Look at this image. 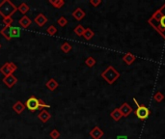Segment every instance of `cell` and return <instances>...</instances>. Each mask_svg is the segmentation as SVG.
Masks as SVG:
<instances>
[{
	"label": "cell",
	"mask_w": 165,
	"mask_h": 139,
	"mask_svg": "<svg viewBox=\"0 0 165 139\" xmlns=\"http://www.w3.org/2000/svg\"><path fill=\"white\" fill-rule=\"evenodd\" d=\"M149 22L157 30V32L163 35V31H165V14H163V8L158 10L149 20Z\"/></svg>",
	"instance_id": "obj_1"
},
{
	"label": "cell",
	"mask_w": 165,
	"mask_h": 139,
	"mask_svg": "<svg viewBox=\"0 0 165 139\" xmlns=\"http://www.w3.org/2000/svg\"><path fill=\"white\" fill-rule=\"evenodd\" d=\"M18 11V7L10 1V0H3L0 2V15L2 18H12V15Z\"/></svg>",
	"instance_id": "obj_2"
},
{
	"label": "cell",
	"mask_w": 165,
	"mask_h": 139,
	"mask_svg": "<svg viewBox=\"0 0 165 139\" xmlns=\"http://www.w3.org/2000/svg\"><path fill=\"white\" fill-rule=\"evenodd\" d=\"M102 76L107 81L109 84H112L115 80L119 77V73L116 71L113 67H108L105 71L102 73Z\"/></svg>",
	"instance_id": "obj_3"
},
{
	"label": "cell",
	"mask_w": 165,
	"mask_h": 139,
	"mask_svg": "<svg viewBox=\"0 0 165 139\" xmlns=\"http://www.w3.org/2000/svg\"><path fill=\"white\" fill-rule=\"evenodd\" d=\"M133 101H134V103L137 105V108H136V110H135V114H136V116L139 118L140 120H142V121H144V120H146L148 117H149V115H150V110H149L146 106H144V105H140L139 103H138V101H137V100L135 99V98H133Z\"/></svg>",
	"instance_id": "obj_4"
},
{
	"label": "cell",
	"mask_w": 165,
	"mask_h": 139,
	"mask_svg": "<svg viewBox=\"0 0 165 139\" xmlns=\"http://www.w3.org/2000/svg\"><path fill=\"white\" fill-rule=\"evenodd\" d=\"M18 70V66L14 62H7L0 68V73L4 74V76H8L13 74Z\"/></svg>",
	"instance_id": "obj_5"
},
{
	"label": "cell",
	"mask_w": 165,
	"mask_h": 139,
	"mask_svg": "<svg viewBox=\"0 0 165 139\" xmlns=\"http://www.w3.org/2000/svg\"><path fill=\"white\" fill-rule=\"evenodd\" d=\"M25 107L28 108V110L31 112H35L36 110H39V99H37L34 96L29 98L26 100Z\"/></svg>",
	"instance_id": "obj_6"
},
{
	"label": "cell",
	"mask_w": 165,
	"mask_h": 139,
	"mask_svg": "<svg viewBox=\"0 0 165 139\" xmlns=\"http://www.w3.org/2000/svg\"><path fill=\"white\" fill-rule=\"evenodd\" d=\"M3 83L6 85V86L8 87V88H13L15 84L18 83V78L15 77L14 74H11V76H5L4 78H3Z\"/></svg>",
	"instance_id": "obj_7"
},
{
	"label": "cell",
	"mask_w": 165,
	"mask_h": 139,
	"mask_svg": "<svg viewBox=\"0 0 165 139\" xmlns=\"http://www.w3.org/2000/svg\"><path fill=\"white\" fill-rule=\"evenodd\" d=\"M47 20H49V19H47V18L45 17V15L42 13H40L35 17L34 22L37 24V26H39V27H42V26L45 25V23L47 22Z\"/></svg>",
	"instance_id": "obj_8"
},
{
	"label": "cell",
	"mask_w": 165,
	"mask_h": 139,
	"mask_svg": "<svg viewBox=\"0 0 165 139\" xmlns=\"http://www.w3.org/2000/svg\"><path fill=\"white\" fill-rule=\"evenodd\" d=\"M51 118V114L49 113L46 109L41 110V112L38 115V119L42 122V123H46L47 121H49Z\"/></svg>",
	"instance_id": "obj_9"
},
{
	"label": "cell",
	"mask_w": 165,
	"mask_h": 139,
	"mask_svg": "<svg viewBox=\"0 0 165 139\" xmlns=\"http://www.w3.org/2000/svg\"><path fill=\"white\" fill-rule=\"evenodd\" d=\"M103 135V131L99 129V127H95L94 129L90 131V136L93 139H100Z\"/></svg>",
	"instance_id": "obj_10"
},
{
	"label": "cell",
	"mask_w": 165,
	"mask_h": 139,
	"mask_svg": "<svg viewBox=\"0 0 165 139\" xmlns=\"http://www.w3.org/2000/svg\"><path fill=\"white\" fill-rule=\"evenodd\" d=\"M72 15L74 19H76V20H78V21H80L86 15H85V12H84V11H83L81 8H76V9L74 10L73 12L72 13Z\"/></svg>",
	"instance_id": "obj_11"
},
{
	"label": "cell",
	"mask_w": 165,
	"mask_h": 139,
	"mask_svg": "<svg viewBox=\"0 0 165 139\" xmlns=\"http://www.w3.org/2000/svg\"><path fill=\"white\" fill-rule=\"evenodd\" d=\"M19 25H20L23 29H26V28H28L29 26L31 25L32 20L27 17V15H23L22 18H20V19H19Z\"/></svg>",
	"instance_id": "obj_12"
},
{
	"label": "cell",
	"mask_w": 165,
	"mask_h": 139,
	"mask_svg": "<svg viewBox=\"0 0 165 139\" xmlns=\"http://www.w3.org/2000/svg\"><path fill=\"white\" fill-rule=\"evenodd\" d=\"M25 109V104L21 103L20 100H18L17 103H15L14 105H13V110L17 114H21L22 112L24 111Z\"/></svg>",
	"instance_id": "obj_13"
},
{
	"label": "cell",
	"mask_w": 165,
	"mask_h": 139,
	"mask_svg": "<svg viewBox=\"0 0 165 139\" xmlns=\"http://www.w3.org/2000/svg\"><path fill=\"white\" fill-rule=\"evenodd\" d=\"M0 33H1V35L5 39H6V41H8V42L12 41L13 38H12V35H11V27L4 26V27L1 29V31H0Z\"/></svg>",
	"instance_id": "obj_14"
},
{
	"label": "cell",
	"mask_w": 165,
	"mask_h": 139,
	"mask_svg": "<svg viewBox=\"0 0 165 139\" xmlns=\"http://www.w3.org/2000/svg\"><path fill=\"white\" fill-rule=\"evenodd\" d=\"M119 109H120V112H121L122 116H125V117L129 116L132 112V108L127 103H124Z\"/></svg>",
	"instance_id": "obj_15"
},
{
	"label": "cell",
	"mask_w": 165,
	"mask_h": 139,
	"mask_svg": "<svg viewBox=\"0 0 165 139\" xmlns=\"http://www.w3.org/2000/svg\"><path fill=\"white\" fill-rule=\"evenodd\" d=\"M45 87L49 91H54V90H56L58 87H59V83H58L55 79L50 78L49 81L45 83Z\"/></svg>",
	"instance_id": "obj_16"
},
{
	"label": "cell",
	"mask_w": 165,
	"mask_h": 139,
	"mask_svg": "<svg viewBox=\"0 0 165 139\" xmlns=\"http://www.w3.org/2000/svg\"><path fill=\"white\" fill-rule=\"evenodd\" d=\"M29 10H30L29 6H28V5L26 4L25 2L21 3V4L19 5V6L18 7V11H19V12H20L23 15H25L26 14H27V13L29 12Z\"/></svg>",
	"instance_id": "obj_17"
},
{
	"label": "cell",
	"mask_w": 165,
	"mask_h": 139,
	"mask_svg": "<svg viewBox=\"0 0 165 139\" xmlns=\"http://www.w3.org/2000/svg\"><path fill=\"white\" fill-rule=\"evenodd\" d=\"M49 3L56 9H61L65 5L64 0H49Z\"/></svg>",
	"instance_id": "obj_18"
},
{
	"label": "cell",
	"mask_w": 165,
	"mask_h": 139,
	"mask_svg": "<svg viewBox=\"0 0 165 139\" xmlns=\"http://www.w3.org/2000/svg\"><path fill=\"white\" fill-rule=\"evenodd\" d=\"M61 50L64 52V53H68V52H70L72 49V46H71L70 42H63V44L61 45Z\"/></svg>",
	"instance_id": "obj_19"
},
{
	"label": "cell",
	"mask_w": 165,
	"mask_h": 139,
	"mask_svg": "<svg viewBox=\"0 0 165 139\" xmlns=\"http://www.w3.org/2000/svg\"><path fill=\"white\" fill-rule=\"evenodd\" d=\"M124 61L127 64V65H130V64H132V62H133L135 60V57L133 56V54H131L130 52H129L127 54H126L124 56Z\"/></svg>",
	"instance_id": "obj_20"
},
{
	"label": "cell",
	"mask_w": 165,
	"mask_h": 139,
	"mask_svg": "<svg viewBox=\"0 0 165 139\" xmlns=\"http://www.w3.org/2000/svg\"><path fill=\"white\" fill-rule=\"evenodd\" d=\"M94 32L92 31V29H90V28H86L84 31V34H83V37H84V39L85 40H91L93 37H94Z\"/></svg>",
	"instance_id": "obj_21"
},
{
	"label": "cell",
	"mask_w": 165,
	"mask_h": 139,
	"mask_svg": "<svg viewBox=\"0 0 165 139\" xmlns=\"http://www.w3.org/2000/svg\"><path fill=\"white\" fill-rule=\"evenodd\" d=\"M111 117L115 120V121H118L120 120V118L122 117V114H121V112H120V109L119 108H116L115 110H113L112 112H111Z\"/></svg>",
	"instance_id": "obj_22"
},
{
	"label": "cell",
	"mask_w": 165,
	"mask_h": 139,
	"mask_svg": "<svg viewBox=\"0 0 165 139\" xmlns=\"http://www.w3.org/2000/svg\"><path fill=\"white\" fill-rule=\"evenodd\" d=\"M84 31H85V29H84V27L82 25H77L76 28H74V30H73V32H74V34H76L77 36H79V37H81V36H83V34H84Z\"/></svg>",
	"instance_id": "obj_23"
},
{
	"label": "cell",
	"mask_w": 165,
	"mask_h": 139,
	"mask_svg": "<svg viewBox=\"0 0 165 139\" xmlns=\"http://www.w3.org/2000/svg\"><path fill=\"white\" fill-rule=\"evenodd\" d=\"M56 23L60 26V27H65V26L68 24V20H67V19L65 18V17H60L59 19H57V21H56Z\"/></svg>",
	"instance_id": "obj_24"
},
{
	"label": "cell",
	"mask_w": 165,
	"mask_h": 139,
	"mask_svg": "<svg viewBox=\"0 0 165 139\" xmlns=\"http://www.w3.org/2000/svg\"><path fill=\"white\" fill-rule=\"evenodd\" d=\"M46 33L49 34V35H50V36H54L57 33L56 26H54V25H49V27H47V29H46Z\"/></svg>",
	"instance_id": "obj_25"
},
{
	"label": "cell",
	"mask_w": 165,
	"mask_h": 139,
	"mask_svg": "<svg viewBox=\"0 0 165 139\" xmlns=\"http://www.w3.org/2000/svg\"><path fill=\"white\" fill-rule=\"evenodd\" d=\"M20 34V30L18 27H13L11 26V35H12V38H15V37H19Z\"/></svg>",
	"instance_id": "obj_26"
},
{
	"label": "cell",
	"mask_w": 165,
	"mask_h": 139,
	"mask_svg": "<svg viewBox=\"0 0 165 139\" xmlns=\"http://www.w3.org/2000/svg\"><path fill=\"white\" fill-rule=\"evenodd\" d=\"M50 105L46 104L42 99H39V110H44L45 108H49Z\"/></svg>",
	"instance_id": "obj_27"
},
{
	"label": "cell",
	"mask_w": 165,
	"mask_h": 139,
	"mask_svg": "<svg viewBox=\"0 0 165 139\" xmlns=\"http://www.w3.org/2000/svg\"><path fill=\"white\" fill-rule=\"evenodd\" d=\"M85 64L88 66V67H90V68H92L93 66H95L96 65V60L94 59L93 57H88L86 60H85Z\"/></svg>",
	"instance_id": "obj_28"
},
{
	"label": "cell",
	"mask_w": 165,
	"mask_h": 139,
	"mask_svg": "<svg viewBox=\"0 0 165 139\" xmlns=\"http://www.w3.org/2000/svg\"><path fill=\"white\" fill-rule=\"evenodd\" d=\"M49 136L51 139H58L60 137V132L57 130H52L49 133Z\"/></svg>",
	"instance_id": "obj_29"
},
{
	"label": "cell",
	"mask_w": 165,
	"mask_h": 139,
	"mask_svg": "<svg viewBox=\"0 0 165 139\" xmlns=\"http://www.w3.org/2000/svg\"><path fill=\"white\" fill-rule=\"evenodd\" d=\"M13 18H5L2 19V22L5 24V26H8V27H11L12 26V23H13Z\"/></svg>",
	"instance_id": "obj_30"
},
{
	"label": "cell",
	"mask_w": 165,
	"mask_h": 139,
	"mask_svg": "<svg viewBox=\"0 0 165 139\" xmlns=\"http://www.w3.org/2000/svg\"><path fill=\"white\" fill-rule=\"evenodd\" d=\"M155 99H156L157 101H158V103H159V101H161V100H163V96H162V94H161L160 92H158V93L155 96Z\"/></svg>",
	"instance_id": "obj_31"
},
{
	"label": "cell",
	"mask_w": 165,
	"mask_h": 139,
	"mask_svg": "<svg viewBox=\"0 0 165 139\" xmlns=\"http://www.w3.org/2000/svg\"><path fill=\"white\" fill-rule=\"evenodd\" d=\"M90 3H91L93 6L97 7L100 3H102V1H100V0H90Z\"/></svg>",
	"instance_id": "obj_32"
},
{
	"label": "cell",
	"mask_w": 165,
	"mask_h": 139,
	"mask_svg": "<svg viewBox=\"0 0 165 139\" xmlns=\"http://www.w3.org/2000/svg\"><path fill=\"white\" fill-rule=\"evenodd\" d=\"M117 139H127L126 136H118L117 137Z\"/></svg>",
	"instance_id": "obj_33"
},
{
	"label": "cell",
	"mask_w": 165,
	"mask_h": 139,
	"mask_svg": "<svg viewBox=\"0 0 165 139\" xmlns=\"http://www.w3.org/2000/svg\"><path fill=\"white\" fill-rule=\"evenodd\" d=\"M0 49H1V44H0Z\"/></svg>",
	"instance_id": "obj_34"
}]
</instances>
